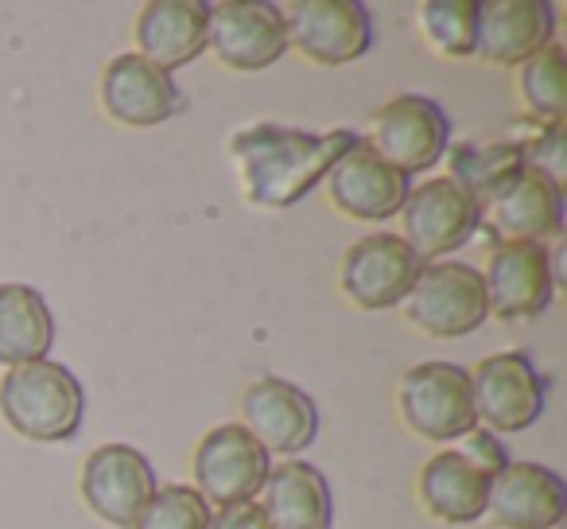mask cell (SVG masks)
<instances>
[{
  "mask_svg": "<svg viewBox=\"0 0 567 529\" xmlns=\"http://www.w3.org/2000/svg\"><path fill=\"white\" fill-rule=\"evenodd\" d=\"M396 409L401 420L432 444L463 440L471 428H478L474 417V397H471V370L458 363H416L412 370L401 374L396 386Z\"/></svg>",
  "mask_w": 567,
  "mask_h": 529,
  "instance_id": "cell-3",
  "label": "cell"
},
{
  "mask_svg": "<svg viewBox=\"0 0 567 529\" xmlns=\"http://www.w3.org/2000/svg\"><path fill=\"white\" fill-rule=\"evenodd\" d=\"M195 482L190 487L206 498V506H241L257 502L260 487H265L268 471H272V456L257 444V436L245 425H218L198 440L195 456Z\"/></svg>",
  "mask_w": 567,
  "mask_h": 529,
  "instance_id": "cell-8",
  "label": "cell"
},
{
  "mask_svg": "<svg viewBox=\"0 0 567 529\" xmlns=\"http://www.w3.org/2000/svg\"><path fill=\"white\" fill-rule=\"evenodd\" d=\"M482 222V206L447 175L416 183L401 206V237L424 265L451 261V253L478 234Z\"/></svg>",
  "mask_w": 567,
  "mask_h": 529,
  "instance_id": "cell-7",
  "label": "cell"
},
{
  "mask_svg": "<svg viewBox=\"0 0 567 529\" xmlns=\"http://www.w3.org/2000/svg\"><path fill=\"white\" fill-rule=\"evenodd\" d=\"M288 48L316 67L358 63L373 48V17L362 0H296L284 12Z\"/></svg>",
  "mask_w": 567,
  "mask_h": 529,
  "instance_id": "cell-10",
  "label": "cell"
},
{
  "mask_svg": "<svg viewBox=\"0 0 567 529\" xmlns=\"http://www.w3.org/2000/svg\"><path fill=\"white\" fill-rule=\"evenodd\" d=\"M513 141H520V149H525V164L533 167V172H544L548 180H556L559 187H564V149H567V129L564 121H536L533 118V133L528 136H513Z\"/></svg>",
  "mask_w": 567,
  "mask_h": 529,
  "instance_id": "cell-28",
  "label": "cell"
},
{
  "mask_svg": "<svg viewBox=\"0 0 567 529\" xmlns=\"http://www.w3.org/2000/svg\"><path fill=\"white\" fill-rule=\"evenodd\" d=\"M385 164L396 172L424 175L447 156L451 149V121L440 102L424 94H396L370 121V133L362 136Z\"/></svg>",
  "mask_w": 567,
  "mask_h": 529,
  "instance_id": "cell-5",
  "label": "cell"
},
{
  "mask_svg": "<svg viewBox=\"0 0 567 529\" xmlns=\"http://www.w3.org/2000/svg\"><path fill=\"white\" fill-rule=\"evenodd\" d=\"M551 529H564V521H559V526H551Z\"/></svg>",
  "mask_w": 567,
  "mask_h": 529,
  "instance_id": "cell-31",
  "label": "cell"
},
{
  "mask_svg": "<svg viewBox=\"0 0 567 529\" xmlns=\"http://www.w3.org/2000/svg\"><path fill=\"white\" fill-rule=\"evenodd\" d=\"M323 183L334 211H342L347 218L358 222L393 218V214H401L404 199L412 191L409 175L396 172L393 164H385L365 141L358 149H350L347 156H339V164L327 172Z\"/></svg>",
  "mask_w": 567,
  "mask_h": 529,
  "instance_id": "cell-16",
  "label": "cell"
},
{
  "mask_svg": "<svg viewBox=\"0 0 567 529\" xmlns=\"http://www.w3.org/2000/svg\"><path fill=\"white\" fill-rule=\"evenodd\" d=\"M257 498L272 529H331L334 521L331 482L308 459L276 464Z\"/></svg>",
  "mask_w": 567,
  "mask_h": 529,
  "instance_id": "cell-20",
  "label": "cell"
},
{
  "mask_svg": "<svg viewBox=\"0 0 567 529\" xmlns=\"http://www.w3.org/2000/svg\"><path fill=\"white\" fill-rule=\"evenodd\" d=\"M210 513L214 510L206 506V498L190 482H164L128 529H206Z\"/></svg>",
  "mask_w": 567,
  "mask_h": 529,
  "instance_id": "cell-27",
  "label": "cell"
},
{
  "mask_svg": "<svg viewBox=\"0 0 567 529\" xmlns=\"http://www.w3.org/2000/svg\"><path fill=\"white\" fill-rule=\"evenodd\" d=\"M471 397L478 428L494 436L525 433L540 420L548 382L525 350H497L471 370Z\"/></svg>",
  "mask_w": 567,
  "mask_h": 529,
  "instance_id": "cell-6",
  "label": "cell"
},
{
  "mask_svg": "<svg viewBox=\"0 0 567 529\" xmlns=\"http://www.w3.org/2000/svg\"><path fill=\"white\" fill-rule=\"evenodd\" d=\"M55 347V316L40 288L0 285V366L40 363Z\"/></svg>",
  "mask_w": 567,
  "mask_h": 529,
  "instance_id": "cell-24",
  "label": "cell"
},
{
  "mask_svg": "<svg viewBox=\"0 0 567 529\" xmlns=\"http://www.w3.org/2000/svg\"><path fill=\"white\" fill-rule=\"evenodd\" d=\"M447 180L463 187L486 211L525 175V149L520 141H458L447 149Z\"/></svg>",
  "mask_w": 567,
  "mask_h": 529,
  "instance_id": "cell-23",
  "label": "cell"
},
{
  "mask_svg": "<svg viewBox=\"0 0 567 529\" xmlns=\"http://www.w3.org/2000/svg\"><path fill=\"white\" fill-rule=\"evenodd\" d=\"M458 451H463L482 475H489V479L509 464V451H505L502 436H494L489 428H471V433L463 436V448Z\"/></svg>",
  "mask_w": 567,
  "mask_h": 529,
  "instance_id": "cell-29",
  "label": "cell"
},
{
  "mask_svg": "<svg viewBox=\"0 0 567 529\" xmlns=\"http://www.w3.org/2000/svg\"><path fill=\"white\" fill-rule=\"evenodd\" d=\"M564 187L556 180H548L544 172L525 167L517 183L505 191L497 203H489L482 211V218L489 214V230L502 242H548V237L564 234Z\"/></svg>",
  "mask_w": 567,
  "mask_h": 529,
  "instance_id": "cell-22",
  "label": "cell"
},
{
  "mask_svg": "<svg viewBox=\"0 0 567 529\" xmlns=\"http://www.w3.org/2000/svg\"><path fill=\"white\" fill-rule=\"evenodd\" d=\"M517 94L536 121L567 118V55L559 43H548L517 67Z\"/></svg>",
  "mask_w": 567,
  "mask_h": 529,
  "instance_id": "cell-25",
  "label": "cell"
},
{
  "mask_svg": "<svg viewBox=\"0 0 567 529\" xmlns=\"http://www.w3.org/2000/svg\"><path fill=\"white\" fill-rule=\"evenodd\" d=\"M567 513V487L544 464H505L489 479L486 518L497 529H551Z\"/></svg>",
  "mask_w": 567,
  "mask_h": 529,
  "instance_id": "cell-18",
  "label": "cell"
},
{
  "mask_svg": "<svg viewBox=\"0 0 567 529\" xmlns=\"http://www.w3.org/2000/svg\"><path fill=\"white\" fill-rule=\"evenodd\" d=\"M206 51H214V59L226 71L237 74L268 71V67L288 55L284 9H276L268 0H226V4H210Z\"/></svg>",
  "mask_w": 567,
  "mask_h": 529,
  "instance_id": "cell-11",
  "label": "cell"
},
{
  "mask_svg": "<svg viewBox=\"0 0 567 529\" xmlns=\"http://www.w3.org/2000/svg\"><path fill=\"white\" fill-rule=\"evenodd\" d=\"M556 35V9L548 0H482L474 28V55L489 67H520Z\"/></svg>",
  "mask_w": 567,
  "mask_h": 529,
  "instance_id": "cell-17",
  "label": "cell"
},
{
  "mask_svg": "<svg viewBox=\"0 0 567 529\" xmlns=\"http://www.w3.org/2000/svg\"><path fill=\"white\" fill-rule=\"evenodd\" d=\"M0 417L32 444H63L82 428L86 389L71 374V366L51 358L12 366L0 378Z\"/></svg>",
  "mask_w": 567,
  "mask_h": 529,
  "instance_id": "cell-2",
  "label": "cell"
},
{
  "mask_svg": "<svg viewBox=\"0 0 567 529\" xmlns=\"http://www.w3.org/2000/svg\"><path fill=\"white\" fill-rule=\"evenodd\" d=\"M97 94H102V110L125 129L164 125V121H172L187 105L179 82L167 71H159L156 63L141 59L136 51L110 59Z\"/></svg>",
  "mask_w": 567,
  "mask_h": 529,
  "instance_id": "cell-15",
  "label": "cell"
},
{
  "mask_svg": "<svg viewBox=\"0 0 567 529\" xmlns=\"http://www.w3.org/2000/svg\"><path fill=\"white\" fill-rule=\"evenodd\" d=\"M424 43L443 59L474 55V28H478V0H424L416 12Z\"/></svg>",
  "mask_w": 567,
  "mask_h": 529,
  "instance_id": "cell-26",
  "label": "cell"
},
{
  "mask_svg": "<svg viewBox=\"0 0 567 529\" xmlns=\"http://www.w3.org/2000/svg\"><path fill=\"white\" fill-rule=\"evenodd\" d=\"M401 308L416 332L432 335V339H463L489 319L482 269L466 261H432L420 269Z\"/></svg>",
  "mask_w": 567,
  "mask_h": 529,
  "instance_id": "cell-4",
  "label": "cell"
},
{
  "mask_svg": "<svg viewBox=\"0 0 567 529\" xmlns=\"http://www.w3.org/2000/svg\"><path fill=\"white\" fill-rule=\"evenodd\" d=\"M206 529H272L257 502H241V506H226V510L210 513V526Z\"/></svg>",
  "mask_w": 567,
  "mask_h": 529,
  "instance_id": "cell-30",
  "label": "cell"
},
{
  "mask_svg": "<svg viewBox=\"0 0 567 529\" xmlns=\"http://www.w3.org/2000/svg\"><path fill=\"white\" fill-rule=\"evenodd\" d=\"M241 425L268 456H300L319 440V405L288 378H257L241 394Z\"/></svg>",
  "mask_w": 567,
  "mask_h": 529,
  "instance_id": "cell-14",
  "label": "cell"
},
{
  "mask_svg": "<svg viewBox=\"0 0 567 529\" xmlns=\"http://www.w3.org/2000/svg\"><path fill=\"white\" fill-rule=\"evenodd\" d=\"M206 28H210L206 0H148L136 12V55L172 74L206 51Z\"/></svg>",
  "mask_w": 567,
  "mask_h": 529,
  "instance_id": "cell-19",
  "label": "cell"
},
{
  "mask_svg": "<svg viewBox=\"0 0 567 529\" xmlns=\"http://www.w3.org/2000/svg\"><path fill=\"white\" fill-rule=\"evenodd\" d=\"M424 261L409 250L401 234H365L342 253L339 265V288L350 304L362 312H389L404 304V296L416 285Z\"/></svg>",
  "mask_w": 567,
  "mask_h": 529,
  "instance_id": "cell-9",
  "label": "cell"
},
{
  "mask_svg": "<svg viewBox=\"0 0 567 529\" xmlns=\"http://www.w3.org/2000/svg\"><path fill=\"white\" fill-rule=\"evenodd\" d=\"M486 495L489 475H482L463 451L443 448L420 467L416 475V498L427 518L443 526H471L486 518Z\"/></svg>",
  "mask_w": 567,
  "mask_h": 529,
  "instance_id": "cell-21",
  "label": "cell"
},
{
  "mask_svg": "<svg viewBox=\"0 0 567 529\" xmlns=\"http://www.w3.org/2000/svg\"><path fill=\"white\" fill-rule=\"evenodd\" d=\"M482 285H486L489 316L505 319H536L548 312L551 296H556V250L540 242H502L489 253L486 269H482Z\"/></svg>",
  "mask_w": 567,
  "mask_h": 529,
  "instance_id": "cell-12",
  "label": "cell"
},
{
  "mask_svg": "<svg viewBox=\"0 0 567 529\" xmlns=\"http://www.w3.org/2000/svg\"><path fill=\"white\" fill-rule=\"evenodd\" d=\"M358 144L362 136L350 129L303 133L284 125H252L229 141V160H234L245 203L260 211H288L308 199L339 164V156H347Z\"/></svg>",
  "mask_w": 567,
  "mask_h": 529,
  "instance_id": "cell-1",
  "label": "cell"
},
{
  "mask_svg": "<svg viewBox=\"0 0 567 529\" xmlns=\"http://www.w3.org/2000/svg\"><path fill=\"white\" fill-rule=\"evenodd\" d=\"M156 467L133 444H102L82 459V502L94 518H102L113 529L133 526L144 502L156 495Z\"/></svg>",
  "mask_w": 567,
  "mask_h": 529,
  "instance_id": "cell-13",
  "label": "cell"
}]
</instances>
